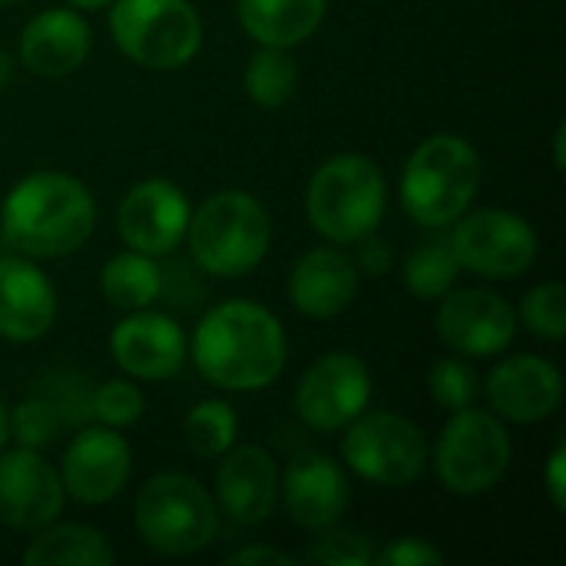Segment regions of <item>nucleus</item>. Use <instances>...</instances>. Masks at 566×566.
Returning <instances> with one entry per match:
<instances>
[{
  "label": "nucleus",
  "mask_w": 566,
  "mask_h": 566,
  "mask_svg": "<svg viewBox=\"0 0 566 566\" xmlns=\"http://www.w3.org/2000/svg\"><path fill=\"white\" fill-rule=\"evenodd\" d=\"M282 322L259 302H222L209 308L192 338L199 375L226 391H262L285 368Z\"/></svg>",
  "instance_id": "nucleus-1"
},
{
  "label": "nucleus",
  "mask_w": 566,
  "mask_h": 566,
  "mask_svg": "<svg viewBox=\"0 0 566 566\" xmlns=\"http://www.w3.org/2000/svg\"><path fill=\"white\" fill-rule=\"evenodd\" d=\"M96 226L90 189L66 172H33L20 179L0 209V232L27 259H60L76 252Z\"/></svg>",
  "instance_id": "nucleus-2"
},
{
  "label": "nucleus",
  "mask_w": 566,
  "mask_h": 566,
  "mask_svg": "<svg viewBox=\"0 0 566 566\" xmlns=\"http://www.w3.org/2000/svg\"><path fill=\"white\" fill-rule=\"evenodd\" d=\"M481 189V156L478 149L454 133L428 136L408 159L401 176V206L405 212L428 226L444 229L458 222Z\"/></svg>",
  "instance_id": "nucleus-3"
},
{
  "label": "nucleus",
  "mask_w": 566,
  "mask_h": 566,
  "mask_svg": "<svg viewBox=\"0 0 566 566\" xmlns=\"http://www.w3.org/2000/svg\"><path fill=\"white\" fill-rule=\"evenodd\" d=\"M189 249L202 272L239 279L252 272L272 242V222L265 206L242 192V189H222L209 196L196 216H189Z\"/></svg>",
  "instance_id": "nucleus-4"
},
{
  "label": "nucleus",
  "mask_w": 566,
  "mask_h": 566,
  "mask_svg": "<svg viewBox=\"0 0 566 566\" xmlns=\"http://www.w3.org/2000/svg\"><path fill=\"white\" fill-rule=\"evenodd\" d=\"M388 189L381 169L368 156H335L322 163L308 182V222L335 245L371 235L385 216Z\"/></svg>",
  "instance_id": "nucleus-5"
},
{
  "label": "nucleus",
  "mask_w": 566,
  "mask_h": 566,
  "mask_svg": "<svg viewBox=\"0 0 566 566\" xmlns=\"http://www.w3.org/2000/svg\"><path fill=\"white\" fill-rule=\"evenodd\" d=\"M219 507L209 491L186 474H156L136 497V534L163 557H189L212 544Z\"/></svg>",
  "instance_id": "nucleus-6"
},
{
  "label": "nucleus",
  "mask_w": 566,
  "mask_h": 566,
  "mask_svg": "<svg viewBox=\"0 0 566 566\" xmlns=\"http://www.w3.org/2000/svg\"><path fill=\"white\" fill-rule=\"evenodd\" d=\"M109 33L146 70L186 66L202 46V20L189 0H113Z\"/></svg>",
  "instance_id": "nucleus-7"
},
{
  "label": "nucleus",
  "mask_w": 566,
  "mask_h": 566,
  "mask_svg": "<svg viewBox=\"0 0 566 566\" xmlns=\"http://www.w3.org/2000/svg\"><path fill=\"white\" fill-rule=\"evenodd\" d=\"M511 464V438L504 424L481 408H458L444 424L434 451L441 484L458 497L488 494Z\"/></svg>",
  "instance_id": "nucleus-8"
},
{
  "label": "nucleus",
  "mask_w": 566,
  "mask_h": 566,
  "mask_svg": "<svg viewBox=\"0 0 566 566\" xmlns=\"http://www.w3.org/2000/svg\"><path fill=\"white\" fill-rule=\"evenodd\" d=\"M342 458L358 478L385 488H401L424 474L428 438L415 421L401 415L361 411L352 424H345Z\"/></svg>",
  "instance_id": "nucleus-9"
},
{
  "label": "nucleus",
  "mask_w": 566,
  "mask_h": 566,
  "mask_svg": "<svg viewBox=\"0 0 566 566\" xmlns=\"http://www.w3.org/2000/svg\"><path fill=\"white\" fill-rule=\"evenodd\" d=\"M451 249L461 269L504 282L524 275L534 265L537 232L524 216H514L507 209H481L461 216L451 235Z\"/></svg>",
  "instance_id": "nucleus-10"
},
{
  "label": "nucleus",
  "mask_w": 566,
  "mask_h": 566,
  "mask_svg": "<svg viewBox=\"0 0 566 566\" xmlns=\"http://www.w3.org/2000/svg\"><path fill=\"white\" fill-rule=\"evenodd\" d=\"M371 401V375L361 358L332 352L318 358L295 388V411L315 431H342Z\"/></svg>",
  "instance_id": "nucleus-11"
},
{
  "label": "nucleus",
  "mask_w": 566,
  "mask_h": 566,
  "mask_svg": "<svg viewBox=\"0 0 566 566\" xmlns=\"http://www.w3.org/2000/svg\"><path fill=\"white\" fill-rule=\"evenodd\" d=\"M517 332V312L488 289L448 292L438 308L441 342L468 358H491L507 352Z\"/></svg>",
  "instance_id": "nucleus-12"
},
{
  "label": "nucleus",
  "mask_w": 566,
  "mask_h": 566,
  "mask_svg": "<svg viewBox=\"0 0 566 566\" xmlns=\"http://www.w3.org/2000/svg\"><path fill=\"white\" fill-rule=\"evenodd\" d=\"M189 216L192 209L179 186H172L169 179H143L123 196L116 209V226L133 252L166 255L186 239Z\"/></svg>",
  "instance_id": "nucleus-13"
},
{
  "label": "nucleus",
  "mask_w": 566,
  "mask_h": 566,
  "mask_svg": "<svg viewBox=\"0 0 566 566\" xmlns=\"http://www.w3.org/2000/svg\"><path fill=\"white\" fill-rule=\"evenodd\" d=\"M63 511L60 474L33 451H0V524L13 531H43Z\"/></svg>",
  "instance_id": "nucleus-14"
},
{
  "label": "nucleus",
  "mask_w": 566,
  "mask_h": 566,
  "mask_svg": "<svg viewBox=\"0 0 566 566\" xmlns=\"http://www.w3.org/2000/svg\"><path fill=\"white\" fill-rule=\"evenodd\" d=\"M133 468L129 444L116 428H80L63 454V491L80 504H106L113 501Z\"/></svg>",
  "instance_id": "nucleus-15"
},
{
  "label": "nucleus",
  "mask_w": 566,
  "mask_h": 566,
  "mask_svg": "<svg viewBox=\"0 0 566 566\" xmlns=\"http://www.w3.org/2000/svg\"><path fill=\"white\" fill-rule=\"evenodd\" d=\"M488 401L494 415L504 421H514V424L544 421L564 401V375L547 358L514 355L491 371Z\"/></svg>",
  "instance_id": "nucleus-16"
},
{
  "label": "nucleus",
  "mask_w": 566,
  "mask_h": 566,
  "mask_svg": "<svg viewBox=\"0 0 566 566\" xmlns=\"http://www.w3.org/2000/svg\"><path fill=\"white\" fill-rule=\"evenodd\" d=\"M279 491L285 497L289 517L305 531L335 527L352 504V488H348L345 471L328 454H318V451L298 454L289 464Z\"/></svg>",
  "instance_id": "nucleus-17"
},
{
  "label": "nucleus",
  "mask_w": 566,
  "mask_h": 566,
  "mask_svg": "<svg viewBox=\"0 0 566 566\" xmlns=\"http://www.w3.org/2000/svg\"><path fill=\"white\" fill-rule=\"evenodd\" d=\"M216 501L222 514L242 527H255L269 521L279 501L275 458L259 444L229 448L216 471Z\"/></svg>",
  "instance_id": "nucleus-18"
},
{
  "label": "nucleus",
  "mask_w": 566,
  "mask_h": 566,
  "mask_svg": "<svg viewBox=\"0 0 566 566\" xmlns=\"http://www.w3.org/2000/svg\"><path fill=\"white\" fill-rule=\"evenodd\" d=\"M109 355L126 375L143 381H163L176 375L186 361V335L169 315L139 308L113 328Z\"/></svg>",
  "instance_id": "nucleus-19"
},
{
  "label": "nucleus",
  "mask_w": 566,
  "mask_h": 566,
  "mask_svg": "<svg viewBox=\"0 0 566 566\" xmlns=\"http://www.w3.org/2000/svg\"><path fill=\"white\" fill-rule=\"evenodd\" d=\"M56 289L43 269L20 255H0V338L27 345L50 332Z\"/></svg>",
  "instance_id": "nucleus-20"
},
{
  "label": "nucleus",
  "mask_w": 566,
  "mask_h": 566,
  "mask_svg": "<svg viewBox=\"0 0 566 566\" xmlns=\"http://www.w3.org/2000/svg\"><path fill=\"white\" fill-rule=\"evenodd\" d=\"M358 265L338 249L305 252L289 275V298L308 318H335L358 295Z\"/></svg>",
  "instance_id": "nucleus-21"
},
{
  "label": "nucleus",
  "mask_w": 566,
  "mask_h": 566,
  "mask_svg": "<svg viewBox=\"0 0 566 566\" xmlns=\"http://www.w3.org/2000/svg\"><path fill=\"white\" fill-rule=\"evenodd\" d=\"M93 36L76 10H43L20 33V60L30 73L56 80L83 66Z\"/></svg>",
  "instance_id": "nucleus-22"
},
{
  "label": "nucleus",
  "mask_w": 566,
  "mask_h": 566,
  "mask_svg": "<svg viewBox=\"0 0 566 566\" xmlns=\"http://www.w3.org/2000/svg\"><path fill=\"white\" fill-rule=\"evenodd\" d=\"M328 0H239L242 30L262 46H295L325 20Z\"/></svg>",
  "instance_id": "nucleus-23"
},
{
  "label": "nucleus",
  "mask_w": 566,
  "mask_h": 566,
  "mask_svg": "<svg viewBox=\"0 0 566 566\" xmlns=\"http://www.w3.org/2000/svg\"><path fill=\"white\" fill-rule=\"evenodd\" d=\"M27 566H106L113 564V551L99 531L83 524L43 527L30 547L23 551Z\"/></svg>",
  "instance_id": "nucleus-24"
},
{
  "label": "nucleus",
  "mask_w": 566,
  "mask_h": 566,
  "mask_svg": "<svg viewBox=\"0 0 566 566\" xmlns=\"http://www.w3.org/2000/svg\"><path fill=\"white\" fill-rule=\"evenodd\" d=\"M99 289H103L109 305L126 308V312H139V308H146V305H153L159 298V292H163V269L153 262V255L123 252V255H113L103 265Z\"/></svg>",
  "instance_id": "nucleus-25"
},
{
  "label": "nucleus",
  "mask_w": 566,
  "mask_h": 566,
  "mask_svg": "<svg viewBox=\"0 0 566 566\" xmlns=\"http://www.w3.org/2000/svg\"><path fill=\"white\" fill-rule=\"evenodd\" d=\"M295 83H298V66L282 46H262L249 56L245 93L252 103L275 109L295 93Z\"/></svg>",
  "instance_id": "nucleus-26"
},
{
  "label": "nucleus",
  "mask_w": 566,
  "mask_h": 566,
  "mask_svg": "<svg viewBox=\"0 0 566 566\" xmlns=\"http://www.w3.org/2000/svg\"><path fill=\"white\" fill-rule=\"evenodd\" d=\"M458 255L451 249V235L424 242L405 262V285L418 298H444L458 282Z\"/></svg>",
  "instance_id": "nucleus-27"
},
{
  "label": "nucleus",
  "mask_w": 566,
  "mask_h": 566,
  "mask_svg": "<svg viewBox=\"0 0 566 566\" xmlns=\"http://www.w3.org/2000/svg\"><path fill=\"white\" fill-rule=\"evenodd\" d=\"M182 434H186V448L196 458H222L239 434V418L232 411V405L226 401H199L186 421H182Z\"/></svg>",
  "instance_id": "nucleus-28"
},
{
  "label": "nucleus",
  "mask_w": 566,
  "mask_h": 566,
  "mask_svg": "<svg viewBox=\"0 0 566 566\" xmlns=\"http://www.w3.org/2000/svg\"><path fill=\"white\" fill-rule=\"evenodd\" d=\"M521 322L534 338L560 342L566 335V289L560 282H544L521 298Z\"/></svg>",
  "instance_id": "nucleus-29"
},
{
  "label": "nucleus",
  "mask_w": 566,
  "mask_h": 566,
  "mask_svg": "<svg viewBox=\"0 0 566 566\" xmlns=\"http://www.w3.org/2000/svg\"><path fill=\"white\" fill-rule=\"evenodd\" d=\"M143 408L146 398L133 381H103L90 391V415L106 428H126L139 421Z\"/></svg>",
  "instance_id": "nucleus-30"
},
{
  "label": "nucleus",
  "mask_w": 566,
  "mask_h": 566,
  "mask_svg": "<svg viewBox=\"0 0 566 566\" xmlns=\"http://www.w3.org/2000/svg\"><path fill=\"white\" fill-rule=\"evenodd\" d=\"M428 388H431V398L438 405H444L448 411H458V408H468L474 405L478 398V371L461 361V358H444L431 368L428 375Z\"/></svg>",
  "instance_id": "nucleus-31"
},
{
  "label": "nucleus",
  "mask_w": 566,
  "mask_h": 566,
  "mask_svg": "<svg viewBox=\"0 0 566 566\" xmlns=\"http://www.w3.org/2000/svg\"><path fill=\"white\" fill-rule=\"evenodd\" d=\"M305 560L318 566H368L375 564V547L365 534L325 527V534L305 551Z\"/></svg>",
  "instance_id": "nucleus-32"
},
{
  "label": "nucleus",
  "mask_w": 566,
  "mask_h": 566,
  "mask_svg": "<svg viewBox=\"0 0 566 566\" xmlns=\"http://www.w3.org/2000/svg\"><path fill=\"white\" fill-rule=\"evenodd\" d=\"M90 391L93 388H86L83 378L70 375V371H56V375L43 378V385L36 388V395H43L53 405L60 424H70V428H83L93 418L90 415Z\"/></svg>",
  "instance_id": "nucleus-33"
},
{
  "label": "nucleus",
  "mask_w": 566,
  "mask_h": 566,
  "mask_svg": "<svg viewBox=\"0 0 566 566\" xmlns=\"http://www.w3.org/2000/svg\"><path fill=\"white\" fill-rule=\"evenodd\" d=\"M60 428L63 424H60L53 405L43 395H36V391L27 401H20L13 408V418H10V438H17L20 448H33V451L50 444Z\"/></svg>",
  "instance_id": "nucleus-34"
},
{
  "label": "nucleus",
  "mask_w": 566,
  "mask_h": 566,
  "mask_svg": "<svg viewBox=\"0 0 566 566\" xmlns=\"http://www.w3.org/2000/svg\"><path fill=\"white\" fill-rule=\"evenodd\" d=\"M375 560L385 566H438L444 564V554L421 537H401L381 554H375Z\"/></svg>",
  "instance_id": "nucleus-35"
},
{
  "label": "nucleus",
  "mask_w": 566,
  "mask_h": 566,
  "mask_svg": "<svg viewBox=\"0 0 566 566\" xmlns=\"http://www.w3.org/2000/svg\"><path fill=\"white\" fill-rule=\"evenodd\" d=\"M361 242V249H358V272H365V275H385L388 269H391V262H395V255H391V245L385 242V239H371V235H365V239H358Z\"/></svg>",
  "instance_id": "nucleus-36"
},
{
  "label": "nucleus",
  "mask_w": 566,
  "mask_h": 566,
  "mask_svg": "<svg viewBox=\"0 0 566 566\" xmlns=\"http://www.w3.org/2000/svg\"><path fill=\"white\" fill-rule=\"evenodd\" d=\"M547 494L557 511H566V444L560 441L547 461Z\"/></svg>",
  "instance_id": "nucleus-37"
},
{
  "label": "nucleus",
  "mask_w": 566,
  "mask_h": 566,
  "mask_svg": "<svg viewBox=\"0 0 566 566\" xmlns=\"http://www.w3.org/2000/svg\"><path fill=\"white\" fill-rule=\"evenodd\" d=\"M226 564L229 566H259V564L295 566L298 560H295L292 554H282V551H275V547H242V551L229 554V557H226Z\"/></svg>",
  "instance_id": "nucleus-38"
},
{
  "label": "nucleus",
  "mask_w": 566,
  "mask_h": 566,
  "mask_svg": "<svg viewBox=\"0 0 566 566\" xmlns=\"http://www.w3.org/2000/svg\"><path fill=\"white\" fill-rule=\"evenodd\" d=\"M10 76H13V60H10L7 50H0V86H7Z\"/></svg>",
  "instance_id": "nucleus-39"
},
{
  "label": "nucleus",
  "mask_w": 566,
  "mask_h": 566,
  "mask_svg": "<svg viewBox=\"0 0 566 566\" xmlns=\"http://www.w3.org/2000/svg\"><path fill=\"white\" fill-rule=\"evenodd\" d=\"M7 441H10V415H7V408L0 401V451L7 448Z\"/></svg>",
  "instance_id": "nucleus-40"
},
{
  "label": "nucleus",
  "mask_w": 566,
  "mask_h": 566,
  "mask_svg": "<svg viewBox=\"0 0 566 566\" xmlns=\"http://www.w3.org/2000/svg\"><path fill=\"white\" fill-rule=\"evenodd\" d=\"M70 7H76V10H103V7H109L113 0H66Z\"/></svg>",
  "instance_id": "nucleus-41"
},
{
  "label": "nucleus",
  "mask_w": 566,
  "mask_h": 566,
  "mask_svg": "<svg viewBox=\"0 0 566 566\" xmlns=\"http://www.w3.org/2000/svg\"><path fill=\"white\" fill-rule=\"evenodd\" d=\"M564 126H557V136H554V153H557V166H564Z\"/></svg>",
  "instance_id": "nucleus-42"
},
{
  "label": "nucleus",
  "mask_w": 566,
  "mask_h": 566,
  "mask_svg": "<svg viewBox=\"0 0 566 566\" xmlns=\"http://www.w3.org/2000/svg\"><path fill=\"white\" fill-rule=\"evenodd\" d=\"M0 3H13V0H0Z\"/></svg>",
  "instance_id": "nucleus-43"
}]
</instances>
